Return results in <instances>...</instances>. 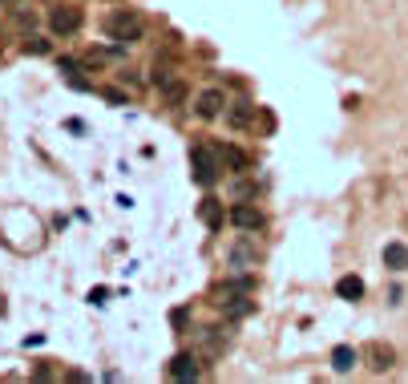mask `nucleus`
Masks as SVG:
<instances>
[{"instance_id":"obj_1","label":"nucleus","mask_w":408,"mask_h":384,"mask_svg":"<svg viewBox=\"0 0 408 384\" xmlns=\"http://www.w3.org/2000/svg\"><path fill=\"white\" fill-rule=\"evenodd\" d=\"M105 33H109V41H121V45H130V41H142L145 24L138 12H130V8H118V12H109L105 17Z\"/></svg>"},{"instance_id":"obj_2","label":"nucleus","mask_w":408,"mask_h":384,"mask_svg":"<svg viewBox=\"0 0 408 384\" xmlns=\"http://www.w3.org/2000/svg\"><path fill=\"white\" fill-rule=\"evenodd\" d=\"M190 162H194V182L198 186H215L218 182V170H222V158L211 154L206 146H194L190 150Z\"/></svg>"},{"instance_id":"obj_3","label":"nucleus","mask_w":408,"mask_h":384,"mask_svg":"<svg viewBox=\"0 0 408 384\" xmlns=\"http://www.w3.org/2000/svg\"><path fill=\"white\" fill-rule=\"evenodd\" d=\"M48 28H53L57 37H73V33L81 28V8H73V4H53V8H48Z\"/></svg>"},{"instance_id":"obj_4","label":"nucleus","mask_w":408,"mask_h":384,"mask_svg":"<svg viewBox=\"0 0 408 384\" xmlns=\"http://www.w3.org/2000/svg\"><path fill=\"white\" fill-rule=\"evenodd\" d=\"M166 376L170 381H178V384L198 381V376H202V368H198V352H178V356L166 364Z\"/></svg>"},{"instance_id":"obj_5","label":"nucleus","mask_w":408,"mask_h":384,"mask_svg":"<svg viewBox=\"0 0 408 384\" xmlns=\"http://www.w3.org/2000/svg\"><path fill=\"white\" fill-rule=\"evenodd\" d=\"M194 114L202 121L222 118V114H227V94H222V89H202V94L194 97Z\"/></svg>"},{"instance_id":"obj_6","label":"nucleus","mask_w":408,"mask_h":384,"mask_svg":"<svg viewBox=\"0 0 408 384\" xmlns=\"http://www.w3.org/2000/svg\"><path fill=\"white\" fill-rule=\"evenodd\" d=\"M218 308H222V320H227V324H239V320H247V315L255 312V299H251V291H242V295H222Z\"/></svg>"},{"instance_id":"obj_7","label":"nucleus","mask_w":408,"mask_h":384,"mask_svg":"<svg viewBox=\"0 0 408 384\" xmlns=\"http://www.w3.org/2000/svg\"><path fill=\"white\" fill-rule=\"evenodd\" d=\"M259 263V251H255V243H235L231 251H227V267L231 271H251V267Z\"/></svg>"},{"instance_id":"obj_8","label":"nucleus","mask_w":408,"mask_h":384,"mask_svg":"<svg viewBox=\"0 0 408 384\" xmlns=\"http://www.w3.org/2000/svg\"><path fill=\"white\" fill-rule=\"evenodd\" d=\"M231 222L239 227V231H263V211L259 207H251V202H239L235 211H231Z\"/></svg>"},{"instance_id":"obj_9","label":"nucleus","mask_w":408,"mask_h":384,"mask_svg":"<svg viewBox=\"0 0 408 384\" xmlns=\"http://www.w3.org/2000/svg\"><path fill=\"white\" fill-rule=\"evenodd\" d=\"M356 364H360V352H356L352 344H336V348H332V372L344 376V372H352Z\"/></svg>"},{"instance_id":"obj_10","label":"nucleus","mask_w":408,"mask_h":384,"mask_svg":"<svg viewBox=\"0 0 408 384\" xmlns=\"http://www.w3.org/2000/svg\"><path fill=\"white\" fill-rule=\"evenodd\" d=\"M364 279L360 275H344V279H336V295L339 299H364Z\"/></svg>"},{"instance_id":"obj_11","label":"nucleus","mask_w":408,"mask_h":384,"mask_svg":"<svg viewBox=\"0 0 408 384\" xmlns=\"http://www.w3.org/2000/svg\"><path fill=\"white\" fill-rule=\"evenodd\" d=\"M384 267L388 271H408V247L405 243H388L384 247Z\"/></svg>"},{"instance_id":"obj_12","label":"nucleus","mask_w":408,"mask_h":384,"mask_svg":"<svg viewBox=\"0 0 408 384\" xmlns=\"http://www.w3.org/2000/svg\"><path fill=\"white\" fill-rule=\"evenodd\" d=\"M251 114H255V105H251V101H235V105H227V114H222V118H227V125L242 130V125L251 121Z\"/></svg>"},{"instance_id":"obj_13","label":"nucleus","mask_w":408,"mask_h":384,"mask_svg":"<svg viewBox=\"0 0 408 384\" xmlns=\"http://www.w3.org/2000/svg\"><path fill=\"white\" fill-rule=\"evenodd\" d=\"M194 344H198L206 356H218V352H222V332H215V328H198Z\"/></svg>"},{"instance_id":"obj_14","label":"nucleus","mask_w":408,"mask_h":384,"mask_svg":"<svg viewBox=\"0 0 408 384\" xmlns=\"http://www.w3.org/2000/svg\"><path fill=\"white\" fill-rule=\"evenodd\" d=\"M218 158L235 170V174H247V166H251V158H247L242 150H235V146H218Z\"/></svg>"},{"instance_id":"obj_15","label":"nucleus","mask_w":408,"mask_h":384,"mask_svg":"<svg viewBox=\"0 0 408 384\" xmlns=\"http://www.w3.org/2000/svg\"><path fill=\"white\" fill-rule=\"evenodd\" d=\"M154 85H158V89H162V94L170 97V101H178V97H182V81H178L174 73H166V69H158V73H154Z\"/></svg>"},{"instance_id":"obj_16","label":"nucleus","mask_w":408,"mask_h":384,"mask_svg":"<svg viewBox=\"0 0 408 384\" xmlns=\"http://www.w3.org/2000/svg\"><path fill=\"white\" fill-rule=\"evenodd\" d=\"M198 215H202V222H206L211 231H222V218H231V215H222V207H218L215 198H206V202L198 207Z\"/></svg>"},{"instance_id":"obj_17","label":"nucleus","mask_w":408,"mask_h":384,"mask_svg":"<svg viewBox=\"0 0 408 384\" xmlns=\"http://www.w3.org/2000/svg\"><path fill=\"white\" fill-rule=\"evenodd\" d=\"M21 49H24V53H33V57H45V53H48V41H45V37H37V33H28Z\"/></svg>"},{"instance_id":"obj_18","label":"nucleus","mask_w":408,"mask_h":384,"mask_svg":"<svg viewBox=\"0 0 408 384\" xmlns=\"http://www.w3.org/2000/svg\"><path fill=\"white\" fill-rule=\"evenodd\" d=\"M376 372H384V368H392V352L388 348H376V364H372Z\"/></svg>"},{"instance_id":"obj_19","label":"nucleus","mask_w":408,"mask_h":384,"mask_svg":"<svg viewBox=\"0 0 408 384\" xmlns=\"http://www.w3.org/2000/svg\"><path fill=\"white\" fill-rule=\"evenodd\" d=\"M255 194V182H235V198H251Z\"/></svg>"},{"instance_id":"obj_20","label":"nucleus","mask_w":408,"mask_h":384,"mask_svg":"<svg viewBox=\"0 0 408 384\" xmlns=\"http://www.w3.org/2000/svg\"><path fill=\"white\" fill-rule=\"evenodd\" d=\"M105 101H114V105H125V97H121L118 89H105Z\"/></svg>"},{"instance_id":"obj_21","label":"nucleus","mask_w":408,"mask_h":384,"mask_svg":"<svg viewBox=\"0 0 408 384\" xmlns=\"http://www.w3.org/2000/svg\"><path fill=\"white\" fill-rule=\"evenodd\" d=\"M105 295H109L105 288H94V291H89V299H94V304H105Z\"/></svg>"}]
</instances>
